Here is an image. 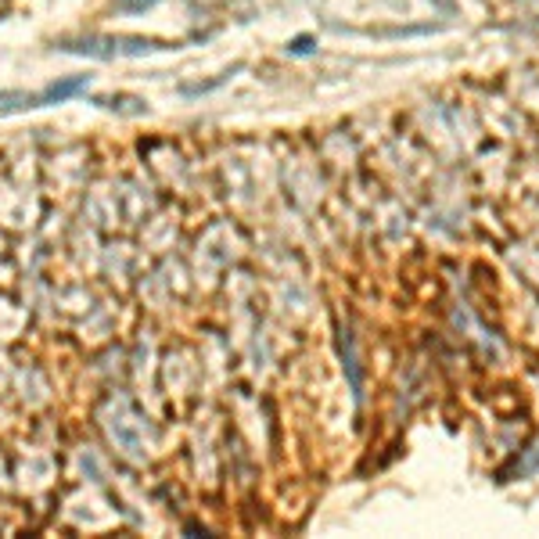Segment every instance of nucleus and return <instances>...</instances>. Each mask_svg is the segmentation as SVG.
<instances>
[{"mask_svg": "<svg viewBox=\"0 0 539 539\" xmlns=\"http://www.w3.org/2000/svg\"><path fill=\"white\" fill-rule=\"evenodd\" d=\"M288 51H292V54H309V51H313V40H309V37H299V40H292Z\"/></svg>", "mask_w": 539, "mask_h": 539, "instance_id": "nucleus-4", "label": "nucleus"}, {"mask_svg": "<svg viewBox=\"0 0 539 539\" xmlns=\"http://www.w3.org/2000/svg\"><path fill=\"white\" fill-rule=\"evenodd\" d=\"M227 76H230V72H223V76L212 79V83H183V86H180V93H183V98H198V93H209V90H216V86H223V83H227Z\"/></svg>", "mask_w": 539, "mask_h": 539, "instance_id": "nucleus-2", "label": "nucleus"}, {"mask_svg": "<svg viewBox=\"0 0 539 539\" xmlns=\"http://www.w3.org/2000/svg\"><path fill=\"white\" fill-rule=\"evenodd\" d=\"M86 76H72V79H58V83H51L44 93H37V98H22V105H15V108H44V105H58V101H69V98H76V93H83L86 90Z\"/></svg>", "mask_w": 539, "mask_h": 539, "instance_id": "nucleus-1", "label": "nucleus"}, {"mask_svg": "<svg viewBox=\"0 0 539 539\" xmlns=\"http://www.w3.org/2000/svg\"><path fill=\"white\" fill-rule=\"evenodd\" d=\"M112 4H115V11H122V15H141V11L155 8L158 0H112Z\"/></svg>", "mask_w": 539, "mask_h": 539, "instance_id": "nucleus-3", "label": "nucleus"}]
</instances>
